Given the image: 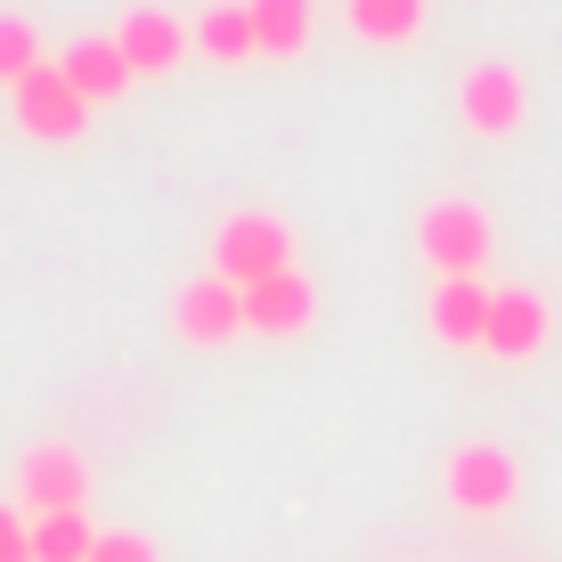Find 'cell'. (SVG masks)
<instances>
[{
	"instance_id": "4fadbf2b",
	"label": "cell",
	"mask_w": 562,
	"mask_h": 562,
	"mask_svg": "<svg viewBox=\"0 0 562 562\" xmlns=\"http://www.w3.org/2000/svg\"><path fill=\"white\" fill-rule=\"evenodd\" d=\"M254 9V49L261 57H302L318 33V0H245Z\"/></svg>"
},
{
	"instance_id": "30bf717a",
	"label": "cell",
	"mask_w": 562,
	"mask_h": 562,
	"mask_svg": "<svg viewBox=\"0 0 562 562\" xmlns=\"http://www.w3.org/2000/svg\"><path fill=\"white\" fill-rule=\"evenodd\" d=\"M114 49L131 57V74H171L188 49H196V33H188L171 9H123V25H114Z\"/></svg>"
},
{
	"instance_id": "d6986e66",
	"label": "cell",
	"mask_w": 562,
	"mask_h": 562,
	"mask_svg": "<svg viewBox=\"0 0 562 562\" xmlns=\"http://www.w3.org/2000/svg\"><path fill=\"white\" fill-rule=\"evenodd\" d=\"M0 562H33V521L16 506H0Z\"/></svg>"
},
{
	"instance_id": "5bb4252c",
	"label": "cell",
	"mask_w": 562,
	"mask_h": 562,
	"mask_svg": "<svg viewBox=\"0 0 562 562\" xmlns=\"http://www.w3.org/2000/svg\"><path fill=\"white\" fill-rule=\"evenodd\" d=\"M188 33H196V49L221 57V66H237V57H261V49H254V9H245V0H221V9H204Z\"/></svg>"
},
{
	"instance_id": "3957f363",
	"label": "cell",
	"mask_w": 562,
	"mask_h": 562,
	"mask_svg": "<svg viewBox=\"0 0 562 562\" xmlns=\"http://www.w3.org/2000/svg\"><path fill=\"white\" fill-rule=\"evenodd\" d=\"M440 481H449V506L457 514H506L521 497V457L497 449V440H464V449H449V464H440Z\"/></svg>"
},
{
	"instance_id": "7c38bea8",
	"label": "cell",
	"mask_w": 562,
	"mask_h": 562,
	"mask_svg": "<svg viewBox=\"0 0 562 562\" xmlns=\"http://www.w3.org/2000/svg\"><path fill=\"white\" fill-rule=\"evenodd\" d=\"M57 66H66V82L82 90L90 106H106V99H123L139 74H131V57L114 49V33H90V42H66L57 49Z\"/></svg>"
},
{
	"instance_id": "6da1fadb",
	"label": "cell",
	"mask_w": 562,
	"mask_h": 562,
	"mask_svg": "<svg viewBox=\"0 0 562 562\" xmlns=\"http://www.w3.org/2000/svg\"><path fill=\"white\" fill-rule=\"evenodd\" d=\"M416 245L432 261V278H481L490 254H497V228L473 196H440V204L416 212Z\"/></svg>"
},
{
	"instance_id": "ba28073f",
	"label": "cell",
	"mask_w": 562,
	"mask_h": 562,
	"mask_svg": "<svg viewBox=\"0 0 562 562\" xmlns=\"http://www.w3.org/2000/svg\"><path fill=\"white\" fill-rule=\"evenodd\" d=\"M547 335H554L547 294H530V285H497V294H490V335H481V351H490V359L521 367V359L547 351Z\"/></svg>"
},
{
	"instance_id": "e0dca14e",
	"label": "cell",
	"mask_w": 562,
	"mask_h": 562,
	"mask_svg": "<svg viewBox=\"0 0 562 562\" xmlns=\"http://www.w3.org/2000/svg\"><path fill=\"white\" fill-rule=\"evenodd\" d=\"M42 57H49V42L33 33V16H0V82L16 90L33 66H42Z\"/></svg>"
},
{
	"instance_id": "5b68a950",
	"label": "cell",
	"mask_w": 562,
	"mask_h": 562,
	"mask_svg": "<svg viewBox=\"0 0 562 562\" xmlns=\"http://www.w3.org/2000/svg\"><path fill=\"white\" fill-rule=\"evenodd\" d=\"M9 99H16V123H25L42 147H74V139L90 131V114H99L82 90L66 82V66H57V57H42V66H33L25 82L9 90Z\"/></svg>"
},
{
	"instance_id": "52a82bcc",
	"label": "cell",
	"mask_w": 562,
	"mask_h": 562,
	"mask_svg": "<svg viewBox=\"0 0 562 562\" xmlns=\"http://www.w3.org/2000/svg\"><path fill=\"white\" fill-rule=\"evenodd\" d=\"M171 326H180V342H196V351H221V342L245 335V294L221 269H204V278H188L180 294H171Z\"/></svg>"
},
{
	"instance_id": "8fae6325",
	"label": "cell",
	"mask_w": 562,
	"mask_h": 562,
	"mask_svg": "<svg viewBox=\"0 0 562 562\" xmlns=\"http://www.w3.org/2000/svg\"><path fill=\"white\" fill-rule=\"evenodd\" d=\"M490 294L497 285H481V278H432L424 318H432V335L449 342V351H481V335H490Z\"/></svg>"
},
{
	"instance_id": "ac0fdd59",
	"label": "cell",
	"mask_w": 562,
	"mask_h": 562,
	"mask_svg": "<svg viewBox=\"0 0 562 562\" xmlns=\"http://www.w3.org/2000/svg\"><path fill=\"white\" fill-rule=\"evenodd\" d=\"M90 562H155V538H139V530H99Z\"/></svg>"
},
{
	"instance_id": "2e32d148",
	"label": "cell",
	"mask_w": 562,
	"mask_h": 562,
	"mask_svg": "<svg viewBox=\"0 0 562 562\" xmlns=\"http://www.w3.org/2000/svg\"><path fill=\"white\" fill-rule=\"evenodd\" d=\"M90 547H99L90 514H42L33 521V562H90Z\"/></svg>"
},
{
	"instance_id": "9c48e42d",
	"label": "cell",
	"mask_w": 562,
	"mask_h": 562,
	"mask_svg": "<svg viewBox=\"0 0 562 562\" xmlns=\"http://www.w3.org/2000/svg\"><path fill=\"white\" fill-rule=\"evenodd\" d=\"M310 326H318V285H310L302 269L245 285V335H261V342H294V335H310Z\"/></svg>"
},
{
	"instance_id": "9a60e30c",
	"label": "cell",
	"mask_w": 562,
	"mask_h": 562,
	"mask_svg": "<svg viewBox=\"0 0 562 562\" xmlns=\"http://www.w3.org/2000/svg\"><path fill=\"white\" fill-rule=\"evenodd\" d=\"M351 25H359V42L400 49V42L424 33V0H351Z\"/></svg>"
},
{
	"instance_id": "277c9868",
	"label": "cell",
	"mask_w": 562,
	"mask_h": 562,
	"mask_svg": "<svg viewBox=\"0 0 562 562\" xmlns=\"http://www.w3.org/2000/svg\"><path fill=\"white\" fill-rule=\"evenodd\" d=\"M457 114H464V131H481V139H514V131L530 123V74L506 66V57H481V66H464Z\"/></svg>"
},
{
	"instance_id": "7a4b0ae2",
	"label": "cell",
	"mask_w": 562,
	"mask_h": 562,
	"mask_svg": "<svg viewBox=\"0 0 562 562\" xmlns=\"http://www.w3.org/2000/svg\"><path fill=\"white\" fill-rule=\"evenodd\" d=\"M212 269H221L228 285H261V278H285L294 269V228L278 221V212H228L221 237H212Z\"/></svg>"
},
{
	"instance_id": "8992f818",
	"label": "cell",
	"mask_w": 562,
	"mask_h": 562,
	"mask_svg": "<svg viewBox=\"0 0 562 562\" xmlns=\"http://www.w3.org/2000/svg\"><path fill=\"white\" fill-rule=\"evenodd\" d=\"M16 497H25V521H42V514H82V497H90L82 449H66V440L25 449V464H16Z\"/></svg>"
}]
</instances>
